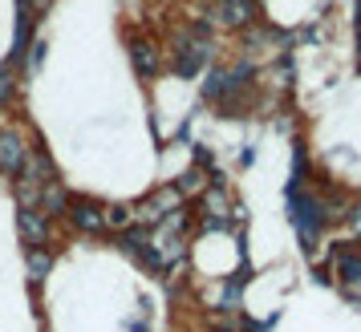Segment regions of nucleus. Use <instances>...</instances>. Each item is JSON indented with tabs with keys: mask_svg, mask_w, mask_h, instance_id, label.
<instances>
[{
	"mask_svg": "<svg viewBox=\"0 0 361 332\" xmlns=\"http://www.w3.org/2000/svg\"><path fill=\"white\" fill-rule=\"evenodd\" d=\"M293 223L300 231V239H305V248H312V239H317L321 223H325V207L312 195H293Z\"/></svg>",
	"mask_w": 361,
	"mask_h": 332,
	"instance_id": "1",
	"label": "nucleus"
},
{
	"mask_svg": "<svg viewBox=\"0 0 361 332\" xmlns=\"http://www.w3.org/2000/svg\"><path fill=\"white\" fill-rule=\"evenodd\" d=\"M25 158H29V146L13 130H0V170L4 174H20L25 170Z\"/></svg>",
	"mask_w": 361,
	"mask_h": 332,
	"instance_id": "2",
	"label": "nucleus"
},
{
	"mask_svg": "<svg viewBox=\"0 0 361 332\" xmlns=\"http://www.w3.org/2000/svg\"><path fill=\"white\" fill-rule=\"evenodd\" d=\"M175 73L179 77H195L199 69L207 65V41H183V49H175Z\"/></svg>",
	"mask_w": 361,
	"mask_h": 332,
	"instance_id": "3",
	"label": "nucleus"
},
{
	"mask_svg": "<svg viewBox=\"0 0 361 332\" xmlns=\"http://www.w3.org/2000/svg\"><path fill=\"white\" fill-rule=\"evenodd\" d=\"M69 219H73V227H78V231H90V235L106 227V215H102V207H98V203H90V199H78V203H73Z\"/></svg>",
	"mask_w": 361,
	"mask_h": 332,
	"instance_id": "4",
	"label": "nucleus"
},
{
	"mask_svg": "<svg viewBox=\"0 0 361 332\" xmlns=\"http://www.w3.org/2000/svg\"><path fill=\"white\" fill-rule=\"evenodd\" d=\"M17 227H20V235L33 243V248H41L45 239H49V227H45V215L41 211H33V207H25L17 215Z\"/></svg>",
	"mask_w": 361,
	"mask_h": 332,
	"instance_id": "5",
	"label": "nucleus"
},
{
	"mask_svg": "<svg viewBox=\"0 0 361 332\" xmlns=\"http://www.w3.org/2000/svg\"><path fill=\"white\" fill-rule=\"evenodd\" d=\"M130 61L142 77H154V73H159V53H154V45H147V41H134L130 45Z\"/></svg>",
	"mask_w": 361,
	"mask_h": 332,
	"instance_id": "6",
	"label": "nucleus"
},
{
	"mask_svg": "<svg viewBox=\"0 0 361 332\" xmlns=\"http://www.w3.org/2000/svg\"><path fill=\"white\" fill-rule=\"evenodd\" d=\"M333 267H337V276H341L349 288L361 280V255H357V251H341V255L333 260Z\"/></svg>",
	"mask_w": 361,
	"mask_h": 332,
	"instance_id": "7",
	"label": "nucleus"
},
{
	"mask_svg": "<svg viewBox=\"0 0 361 332\" xmlns=\"http://www.w3.org/2000/svg\"><path fill=\"white\" fill-rule=\"evenodd\" d=\"M252 13H256L252 0H224V8H219V17L228 20V25H247Z\"/></svg>",
	"mask_w": 361,
	"mask_h": 332,
	"instance_id": "8",
	"label": "nucleus"
},
{
	"mask_svg": "<svg viewBox=\"0 0 361 332\" xmlns=\"http://www.w3.org/2000/svg\"><path fill=\"white\" fill-rule=\"evenodd\" d=\"M66 211V191L57 183L45 186V195H41V215H61Z\"/></svg>",
	"mask_w": 361,
	"mask_h": 332,
	"instance_id": "9",
	"label": "nucleus"
},
{
	"mask_svg": "<svg viewBox=\"0 0 361 332\" xmlns=\"http://www.w3.org/2000/svg\"><path fill=\"white\" fill-rule=\"evenodd\" d=\"M49 267H53L49 251H41V248L29 251V276H33V280H45V276H49Z\"/></svg>",
	"mask_w": 361,
	"mask_h": 332,
	"instance_id": "10",
	"label": "nucleus"
},
{
	"mask_svg": "<svg viewBox=\"0 0 361 332\" xmlns=\"http://www.w3.org/2000/svg\"><path fill=\"white\" fill-rule=\"evenodd\" d=\"M102 215H106L110 227H126V223H130V207H106Z\"/></svg>",
	"mask_w": 361,
	"mask_h": 332,
	"instance_id": "11",
	"label": "nucleus"
},
{
	"mask_svg": "<svg viewBox=\"0 0 361 332\" xmlns=\"http://www.w3.org/2000/svg\"><path fill=\"white\" fill-rule=\"evenodd\" d=\"M8 98H13V69L0 65V101H8Z\"/></svg>",
	"mask_w": 361,
	"mask_h": 332,
	"instance_id": "12",
	"label": "nucleus"
},
{
	"mask_svg": "<svg viewBox=\"0 0 361 332\" xmlns=\"http://www.w3.org/2000/svg\"><path fill=\"white\" fill-rule=\"evenodd\" d=\"M199 186H203V174H199V170H187L183 183H179V191H199Z\"/></svg>",
	"mask_w": 361,
	"mask_h": 332,
	"instance_id": "13",
	"label": "nucleus"
},
{
	"mask_svg": "<svg viewBox=\"0 0 361 332\" xmlns=\"http://www.w3.org/2000/svg\"><path fill=\"white\" fill-rule=\"evenodd\" d=\"M357 33H361V0H357Z\"/></svg>",
	"mask_w": 361,
	"mask_h": 332,
	"instance_id": "14",
	"label": "nucleus"
},
{
	"mask_svg": "<svg viewBox=\"0 0 361 332\" xmlns=\"http://www.w3.org/2000/svg\"><path fill=\"white\" fill-rule=\"evenodd\" d=\"M353 223H357V227H361V207H357V215H353Z\"/></svg>",
	"mask_w": 361,
	"mask_h": 332,
	"instance_id": "15",
	"label": "nucleus"
}]
</instances>
